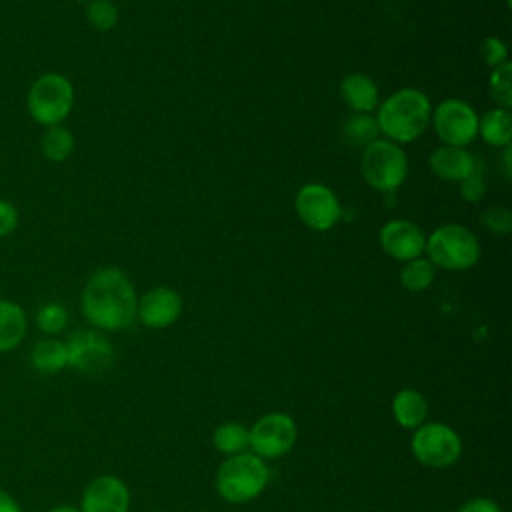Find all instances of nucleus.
Returning a JSON list of instances; mask_svg holds the SVG:
<instances>
[{"mask_svg": "<svg viewBox=\"0 0 512 512\" xmlns=\"http://www.w3.org/2000/svg\"><path fill=\"white\" fill-rule=\"evenodd\" d=\"M476 158L466 152V148H458V146H438L430 158H428V166L430 170L440 178V180H448V182H462L474 168Z\"/></svg>", "mask_w": 512, "mask_h": 512, "instance_id": "obj_15", "label": "nucleus"}, {"mask_svg": "<svg viewBox=\"0 0 512 512\" xmlns=\"http://www.w3.org/2000/svg\"><path fill=\"white\" fill-rule=\"evenodd\" d=\"M78 2H90V0H78Z\"/></svg>", "mask_w": 512, "mask_h": 512, "instance_id": "obj_35", "label": "nucleus"}, {"mask_svg": "<svg viewBox=\"0 0 512 512\" xmlns=\"http://www.w3.org/2000/svg\"><path fill=\"white\" fill-rule=\"evenodd\" d=\"M480 54H482V60L492 68L508 62V46L498 36L484 38L480 46Z\"/></svg>", "mask_w": 512, "mask_h": 512, "instance_id": "obj_30", "label": "nucleus"}, {"mask_svg": "<svg viewBox=\"0 0 512 512\" xmlns=\"http://www.w3.org/2000/svg\"><path fill=\"white\" fill-rule=\"evenodd\" d=\"M182 314V296L170 286L150 288L136 304V316L148 328H166Z\"/></svg>", "mask_w": 512, "mask_h": 512, "instance_id": "obj_14", "label": "nucleus"}, {"mask_svg": "<svg viewBox=\"0 0 512 512\" xmlns=\"http://www.w3.org/2000/svg\"><path fill=\"white\" fill-rule=\"evenodd\" d=\"M436 136L446 146H468L478 136V114L476 110L458 98L442 100L430 116Z\"/></svg>", "mask_w": 512, "mask_h": 512, "instance_id": "obj_9", "label": "nucleus"}, {"mask_svg": "<svg viewBox=\"0 0 512 512\" xmlns=\"http://www.w3.org/2000/svg\"><path fill=\"white\" fill-rule=\"evenodd\" d=\"M136 290L128 276L118 268L96 270L80 298L84 318L100 330H124L136 318Z\"/></svg>", "mask_w": 512, "mask_h": 512, "instance_id": "obj_1", "label": "nucleus"}, {"mask_svg": "<svg viewBox=\"0 0 512 512\" xmlns=\"http://www.w3.org/2000/svg\"><path fill=\"white\" fill-rule=\"evenodd\" d=\"M360 172L368 186L378 192H396L408 176V158L400 144L390 140H374L364 146Z\"/></svg>", "mask_w": 512, "mask_h": 512, "instance_id": "obj_5", "label": "nucleus"}, {"mask_svg": "<svg viewBox=\"0 0 512 512\" xmlns=\"http://www.w3.org/2000/svg\"><path fill=\"white\" fill-rule=\"evenodd\" d=\"M376 124L386 140L396 144H408L418 140L432 116V104L428 96L416 88H402L390 94L378 104Z\"/></svg>", "mask_w": 512, "mask_h": 512, "instance_id": "obj_2", "label": "nucleus"}, {"mask_svg": "<svg viewBox=\"0 0 512 512\" xmlns=\"http://www.w3.org/2000/svg\"><path fill=\"white\" fill-rule=\"evenodd\" d=\"M380 248L394 260L408 262L424 252L426 236L420 226L410 220H390L380 228Z\"/></svg>", "mask_w": 512, "mask_h": 512, "instance_id": "obj_13", "label": "nucleus"}, {"mask_svg": "<svg viewBox=\"0 0 512 512\" xmlns=\"http://www.w3.org/2000/svg\"><path fill=\"white\" fill-rule=\"evenodd\" d=\"M458 512H502V508L490 500V498H484V496H474L470 500H466Z\"/></svg>", "mask_w": 512, "mask_h": 512, "instance_id": "obj_32", "label": "nucleus"}, {"mask_svg": "<svg viewBox=\"0 0 512 512\" xmlns=\"http://www.w3.org/2000/svg\"><path fill=\"white\" fill-rule=\"evenodd\" d=\"M66 324H68V312L62 304L48 302L40 306L36 312V326L44 334H58L66 328Z\"/></svg>", "mask_w": 512, "mask_h": 512, "instance_id": "obj_27", "label": "nucleus"}, {"mask_svg": "<svg viewBox=\"0 0 512 512\" xmlns=\"http://www.w3.org/2000/svg\"><path fill=\"white\" fill-rule=\"evenodd\" d=\"M478 134L496 148H506L512 142V114L508 108H492L478 118Z\"/></svg>", "mask_w": 512, "mask_h": 512, "instance_id": "obj_19", "label": "nucleus"}, {"mask_svg": "<svg viewBox=\"0 0 512 512\" xmlns=\"http://www.w3.org/2000/svg\"><path fill=\"white\" fill-rule=\"evenodd\" d=\"M88 24L98 32H108L118 22V6L112 0H90L86 6Z\"/></svg>", "mask_w": 512, "mask_h": 512, "instance_id": "obj_26", "label": "nucleus"}, {"mask_svg": "<svg viewBox=\"0 0 512 512\" xmlns=\"http://www.w3.org/2000/svg\"><path fill=\"white\" fill-rule=\"evenodd\" d=\"M342 134H344V140L352 146H368L370 142L378 140L380 130H378L376 118H372L370 114H354L346 118L342 126Z\"/></svg>", "mask_w": 512, "mask_h": 512, "instance_id": "obj_23", "label": "nucleus"}, {"mask_svg": "<svg viewBox=\"0 0 512 512\" xmlns=\"http://www.w3.org/2000/svg\"><path fill=\"white\" fill-rule=\"evenodd\" d=\"M48 512H80V508H78V506H72V504H60V506L50 508Z\"/></svg>", "mask_w": 512, "mask_h": 512, "instance_id": "obj_34", "label": "nucleus"}, {"mask_svg": "<svg viewBox=\"0 0 512 512\" xmlns=\"http://www.w3.org/2000/svg\"><path fill=\"white\" fill-rule=\"evenodd\" d=\"M214 448L224 456H236L248 450V428L240 422L218 424L212 432Z\"/></svg>", "mask_w": 512, "mask_h": 512, "instance_id": "obj_21", "label": "nucleus"}, {"mask_svg": "<svg viewBox=\"0 0 512 512\" xmlns=\"http://www.w3.org/2000/svg\"><path fill=\"white\" fill-rule=\"evenodd\" d=\"M30 364L40 374H56L68 366L66 344L56 338H44L34 344L30 352Z\"/></svg>", "mask_w": 512, "mask_h": 512, "instance_id": "obj_20", "label": "nucleus"}, {"mask_svg": "<svg viewBox=\"0 0 512 512\" xmlns=\"http://www.w3.org/2000/svg\"><path fill=\"white\" fill-rule=\"evenodd\" d=\"M298 438V426L286 412H268L248 428V448L258 458L286 456Z\"/></svg>", "mask_w": 512, "mask_h": 512, "instance_id": "obj_8", "label": "nucleus"}, {"mask_svg": "<svg viewBox=\"0 0 512 512\" xmlns=\"http://www.w3.org/2000/svg\"><path fill=\"white\" fill-rule=\"evenodd\" d=\"M340 96L344 104L356 114H370L380 104L376 82L362 72H350L342 78Z\"/></svg>", "mask_w": 512, "mask_h": 512, "instance_id": "obj_16", "label": "nucleus"}, {"mask_svg": "<svg viewBox=\"0 0 512 512\" xmlns=\"http://www.w3.org/2000/svg\"><path fill=\"white\" fill-rule=\"evenodd\" d=\"M68 366L84 374H102L114 364V348L98 330H76L68 336Z\"/></svg>", "mask_w": 512, "mask_h": 512, "instance_id": "obj_10", "label": "nucleus"}, {"mask_svg": "<svg viewBox=\"0 0 512 512\" xmlns=\"http://www.w3.org/2000/svg\"><path fill=\"white\" fill-rule=\"evenodd\" d=\"M434 266L430 260L426 258H412L408 262H404L402 270H400V284L408 290V292H422L426 290L432 280H434Z\"/></svg>", "mask_w": 512, "mask_h": 512, "instance_id": "obj_24", "label": "nucleus"}, {"mask_svg": "<svg viewBox=\"0 0 512 512\" xmlns=\"http://www.w3.org/2000/svg\"><path fill=\"white\" fill-rule=\"evenodd\" d=\"M0 512H22L18 500L6 490H0Z\"/></svg>", "mask_w": 512, "mask_h": 512, "instance_id": "obj_33", "label": "nucleus"}, {"mask_svg": "<svg viewBox=\"0 0 512 512\" xmlns=\"http://www.w3.org/2000/svg\"><path fill=\"white\" fill-rule=\"evenodd\" d=\"M460 192H462L464 200H468V202H478L484 196L486 178H484V168L478 160H476L472 172L460 182Z\"/></svg>", "mask_w": 512, "mask_h": 512, "instance_id": "obj_28", "label": "nucleus"}, {"mask_svg": "<svg viewBox=\"0 0 512 512\" xmlns=\"http://www.w3.org/2000/svg\"><path fill=\"white\" fill-rule=\"evenodd\" d=\"M488 86H490L492 100L500 108H508L510 110V106H512V64L504 62V64L492 68Z\"/></svg>", "mask_w": 512, "mask_h": 512, "instance_id": "obj_25", "label": "nucleus"}, {"mask_svg": "<svg viewBox=\"0 0 512 512\" xmlns=\"http://www.w3.org/2000/svg\"><path fill=\"white\" fill-rule=\"evenodd\" d=\"M482 224L492 232L506 236L512 230V212L502 206H492L482 214Z\"/></svg>", "mask_w": 512, "mask_h": 512, "instance_id": "obj_29", "label": "nucleus"}, {"mask_svg": "<svg viewBox=\"0 0 512 512\" xmlns=\"http://www.w3.org/2000/svg\"><path fill=\"white\" fill-rule=\"evenodd\" d=\"M130 490L112 474L96 476L82 492L80 512H128Z\"/></svg>", "mask_w": 512, "mask_h": 512, "instance_id": "obj_12", "label": "nucleus"}, {"mask_svg": "<svg viewBox=\"0 0 512 512\" xmlns=\"http://www.w3.org/2000/svg\"><path fill=\"white\" fill-rule=\"evenodd\" d=\"M40 150L50 162H64L74 152V136L64 126H48L40 140Z\"/></svg>", "mask_w": 512, "mask_h": 512, "instance_id": "obj_22", "label": "nucleus"}, {"mask_svg": "<svg viewBox=\"0 0 512 512\" xmlns=\"http://www.w3.org/2000/svg\"><path fill=\"white\" fill-rule=\"evenodd\" d=\"M410 450L426 468H448L462 454V440L454 428L442 422H428L414 428Z\"/></svg>", "mask_w": 512, "mask_h": 512, "instance_id": "obj_7", "label": "nucleus"}, {"mask_svg": "<svg viewBox=\"0 0 512 512\" xmlns=\"http://www.w3.org/2000/svg\"><path fill=\"white\" fill-rule=\"evenodd\" d=\"M270 480V468L252 452L228 456L216 472V492L224 502L246 504L258 498Z\"/></svg>", "mask_w": 512, "mask_h": 512, "instance_id": "obj_3", "label": "nucleus"}, {"mask_svg": "<svg viewBox=\"0 0 512 512\" xmlns=\"http://www.w3.org/2000/svg\"><path fill=\"white\" fill-rule=\"evenodd\" d=\"M392 416L398 426L414 430L424 424L428 416V402L422 392L414 388H402L392 398Z\"/></svg>", "mask_w": 512, "mask_h": 512, "instance_id": "obj_17", "label": "nucleus"}, {"mask_svg": "<svg viewBox=\"0 0 512 512\" xmlns=\"http://www.w3.org/2000/svg\"><path fill=\"white\" fill-rule=\"evenodd\" d=\"M294 208L304 226L316 232L330 230L340 218V202L326 184H304L294 198Z\"/></svg>", "mask_w": 512, "mask_h": 512, "instance_id": "obj_11", "label": "nucleus"}, {"mask_svg": "<svg viewBox=\"0 0 512 512\" xmlns=\"http://www.w3.org/2000/svg\"><path fill=\"white\" fill-rule=\"evenodd\" d=\"M16 226H18V212H16V208L8 200L0 198V238L12 234Z\"/></svg>", "mask_w": 512, "mask_h": 512, "instance_id": "obj_31", "label": "nucleus"}, {"mask_svg": "<svg viewBox=\"0 0 512 512\" xmlns=\"http://www.w3.org/2000/svg\"><path fill=\"white\" fill-rule=\"evenodd\" d=\"M28 320L20 304L0 300V352L18 348L26 336Z\"/></svg>", "mask_w": 512, "mask_h": 512, "instance_id": "obj_18", "label": "nucleus"}, {"mask_svg": "<svg viewBox=\"0 0 512 512\" xmlns=\"http://www.w3.org/2000/svg\"><path fill=\"white\" fill-rule=\"evenodd\" d=\"M26 102L34 122L42 126H58L66 120L74 104L72 82L58 72H46L32 82Z\"/></svg>", "mask_w": 512, "mask_h": 512, "instance_id": "obj_6", "label": "nucleus"}, {"mask_svg": "<svg viewBox=\"0 0 512 512\" xmlns=\"http://www.w3.org/2000/svg\"><path fill=\"white\" fill-rule=\"evenodd\" d=\"M428 260L444 270H468L480 258V242L472 230L462 224H444L436 228L424 246Z\"/></svg>", "mask_w": 512, "mask_h": 512, "instance_id": "obj_4", "label": "nucleus"}]
</instances>
